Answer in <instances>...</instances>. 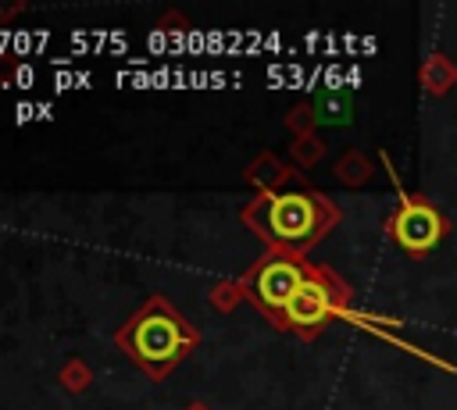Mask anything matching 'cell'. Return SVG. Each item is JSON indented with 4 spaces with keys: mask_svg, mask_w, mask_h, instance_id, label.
Wrapping results in <instances>:
<instances>
[{
    "mask_svg": "<svg viewBox=\"0 0 457 410\" xmlns=\"http://www.w3.org/2000/svg\"><path fill=\"white\" fill-rule=\"evenodd\" d=\"M336 221L339 210L314 189H271L243 207V225L271 250L293 257L307 253Z\"/></svg>",
    "mask_w": 457,
    "mask_h": 410,
    "instance_id": "obj_1",
    "label": "cell"
},
{
    "mask_svg": "<svg viewBox=\"0 0 457 410\" xmlns=\"http://www.w3.org/2000/svg\"><path fill=\"white\" fill-rule=\"evenodd\" d=\"M114 342L132 357L136 367H143L146 378H164L171 367L182 364V357L200 342V332L164 299L150 296L114 335Z\"/></svg>",
    "mask_w": 457,
    "mask_h": 410,
    "instance_id": "obj_2",
    "label": "cell"
},
{
    "mask_svg": "<svg viewBox=\"0 0 457 410\" xmlns=\"http://www.w3.org/2000/svg\"><path fill=\"white\" fill-rule=\"evenodd\" d=\"M307 260L303 257H293V253H282V250H268L243 278H236L243 299H250L268 321H275L282 328L286 321V307L293 303L296 289L303 285L307 278Z\"/></svg>",
    "mask_w": 457,
    "mask_h": 410,
    "instance_id": "obj_3",
    "label": "cell"
},
{
    "mask_svg": "<svg viewBox=\"0 0 457 410\" xmlns=\"http://www.w3.org/2000/svg\"><path fill=\"white\" fill-rule=\"evenodd\" d=\"M343 303H346V285H343L336 275H328L325 267H314V264H311L303 285L296 289L293 303L286 307L282 328H293V332H300V335H314V332L325 328L328 317L346 314Z\"/></svg>",
    "mask_w": 457,
    "mask_h": 410,
    "instance_id": "obj_4",
    "label": "cell"
},
{
    "mask_svg": "<svg viewBox=\"0 0 457 410\" xmlns=\"http://www.w3.org/2000/svg\"><path fill=\"white\" fill-rule=\"evenodd\" d=\"M389 232L393 239L407 250V253H428L439 246V239L446 235V221L439 217L436 207H428L418 196H403L396 214L389 217Z\"/></svg>",
    "mask_w": 457,
    "mask_h": 410,
    "instance_id": "obj_5",
    "label": "cell"
},
{
    "mask_svg": "<svg viewBox=\"0 0 457 410\" xmlns=\"http://www.w3.org/2000/svg\"><path fill=\"white\" fill-rule=\"evenodd\" d=\"M246 178H250V182H257V185H261V193H271V185L282 178V168L275 164V157H261V160H253V164H250Z\"/></svg>",
    "mask_w": 457,
    "mask_h": 410,
    "instance_id": "obj_6",
    "label": "cell"
},
{
    "mask_svg": "<svg viewBox=\"0 0 457 410\" xmlns=\"http://www.w3.org/2000/svg\"><path fill=\"white\" fill-rule=\"evenodd\" d=\"M89 381H93V374H89V364H86V360H68V364H64L61 385H64L68 392H82Z\"/></svg>",
    "mask_w": 457,
    "mask_h": 410,
    "instance_id": "obj_7",
    "label": "cell"
},
{
    "mask_svg": "<svg viewBox=\"0 0 457 410\" xmlns=\"http://www.w3.org/2000/svg\"><path fill=\"white\" fill-rule=\"evenodd\" d=\"M239 299H243V292H239V285H236V282H225V285H218V289L211 292V303H214V307H221V310H232Z\"/></svg>",
    "mask_w": 457,
    "mask_h": 410,
    "instance_id": "obj_8",
    "label": "cell"
},
{
    "mask_svg": "<svg viewBox=\"0 0 457 410\" xmlns=\"http://www.w3.org/2000/svg\"><path fill=\"white\" fill-rule=\"evenodd\" d=\"M186 410H207V406H204V403H189Z\"/></svg>",
    "mask_w": 457,
    "mask_h": 410,
    "instance_id": "obj_9",
    "label": "cell"
}]
</instances>
